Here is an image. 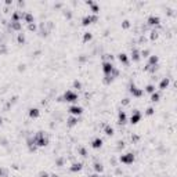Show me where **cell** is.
Listing matches in <instances>:
<instances>
[{"mask_svg": "<svg viewBox=\"0 0 177 177\" xmlns=\"http://www.w3.org/2000/svg\"><path fill=\"white\" fill-rule=\"evenodd\" d=\"M17 6H18V8H17V10H19L21 7H25V6H26V2H24V0H19V2H17Z\"/></svg>", "mask_w": 177, "mask_h": 177, "instance_id": "obj_45", "label": "cell"}, {"mask_svg": "<svg viewBox=\"0 0 177 177\" xmlns=\"http://www.w3.org/2000/svg\"><path fill=\"white\" fill-rule=\"evenodd\" d=\"M91 40H93V33H91L90 31H87V32H83V33H82V42H83L84 44L90 43Z\"/></svg>", "mask_w": 177, "mask_h": 177, "instance_id": "obj_23", "label": "cell"}, {"mask_svg": "<svg viewBox=\"0 0 177 177\" xmlns=\"http://www.w3.org/2000/svg\"><path fill=\"white\" fill-rule=\"evenodd\" d=\"M161 22H162L161 17L155 15V14H151V15H148V18H147V25H148L149 28H159Z\"/></svg>", "mask_w": 177, "mask_h": 177, "instance_id": "obj_6", "label": "cell"}, {"mask_svg": "<svg viewBox=\"0 0 177 177\" xmlns=\"http://www.w3.org/2000/svg\"><path fill=\"white\" fill-rule=\"evenodd\" d=\"M17 43L21 44V46H24V44L26 43V36L24 32H19V33H17Z\"/></svg>", "mask_w": 177, "mask_h": 177, "instance_id": "obj_27", "label": "cell"}, {"mask_svg": "<svg viewBox=\"0 0 177 177\" xmlns=\"http://www.w3.org/2000/svg\"><path fill=\"white\" fill-rule=\"evenodd\" d=\"M119 162L126 166H130L136 162V155L133 152H126V154H122L119 156Z\"/></svg>", "mask_w": 177, "mask_h": 177, "instance_id": "obj_4", "label": "cell"}, {"mask_svg": "<svg viewBox=\"0 0 177 177\" xmlns=\"http://www.w3.org/2000/svg\"><path fill=\"white\" fill-rule=\"evenodd\" d=\"M102 132H104V134L108 136V137H112V136L115 134V129L112 127L111 125H108V123H105V125H104V129H102Z\"/></svg>", "mask_w": 177, "mask_h": 177, "instance_id": "obj_24", "label": "cell"}, {"mask_svg": "<svg viewBox=\"0 0 177 177\" xmlns=\"http://www.w3.org/2000/svg\"><path fill=\"white\" fill-rule=\"evenodd\" d=\"M159 37V32H158V28H154L151 31V33H149V40H151V42H155L156 39H158Z\"/></svg>", "mask_w": 177, "mask_h": 177, "instance_id": "obj_32", "label": "cell"}, {"mask_svg": "<svg viewBox=\"0 0 177 177\" xmlns=\"http://www.w3.org/2000/svg\"><path fill=\"white\" fill-rule=\"evenodd\" d=\"M8 29L13 32H22V22H8Z\"/></svg>", "mask_w": 177, "mask_h": 177, "instance_id": "obj_19", "label": "cell"}, {"mask_svg": "<svg viewBox=\"0 0 177 177\" xmlns=\"http://www.w3.org/2000/svg\"><path fill=\"white\" fill-rule=\"evenodd\" d=\"M78 123H79V118L78 116H69L67 119V126L69 129L76 127V126H78Z\"/></svg>", "mask_w": 177, "mask_h": 177, "instance_id": "obj_20", "label": "cell"}, {"mask_svg": "<svg viewBox=\"0 0 177 177\" xmlns=\"http://www.w3.org/2000/svg\"><path fill=\"white\" fill-rule=\"evenodd\" d=\"M63 15L67 21H72L73 19V11L69 8H63Z\"/></svg>", "mask_w": 177, "mask_h": 177, "instance_id": "obj_26", "label": "cell"}, {"mask_svg": "<svg viewBox=\"0 0 177 177\" xmlns=\"http://www.w3.org/2000/svg\"><path fill=\"white\" fill-rule=\"evenodd\" d=\"M8 175H10V172H8L7 167L0 166V177H8Z\"/></svg>", "mask_w": 177, "mask_h": 177, "instance_id": "obj_36", "label": "cell"}, {"mask_svg": "<svg viewBox=\"0 0 177 177\" xmlns=\"http://www.w3.org/2000/svg\"><path fill=\"white\" fill-rule=\"evenodd\" d=\"M93 170L96 172V175H102L104 170H105V167H104V165H102L100 161H96L93 163Z\"/></svg>", "mask_w": 177, "mask_h": 177, "instance_id": "obj_18", "label": "cell"}, {"mask_svg": "<svg viewBox=\"0 0 177 177\" xmlns=\"http://www.w3.org/2000/svg\"><path fill=\"white\" fill-rule=\"evenodd\" d=\"M79 100V94L75 90H67L63 94V101L64 102H69V104H76Z\"/></svg>", "mask_w": 177, "mask_h": 177, "instance_id": "obj_2", "label": "cell"}, {"mask_svg": "<svg viewBox=\"0 0 177 177\" xmlns=\"http://www.w3.org/2000/svg\"><path fill=\"white\" fill-rule=\"evenodd\" d=\"M140 54H141V58H148L149 55H151V50H149V49H144Z\"/></svg>", "mask_w": 177, "mask_h": 177, "instance_id": "obj_37", "label": "cell"}, {"mask_svg": "<svg viewBox=\"0 0 177 177\" xmlns=\"http://www.w3.org/2000/svg\"><path fill=\"white\" fill-rule=\"evenodd\" d=\"M130 141L133 144H137L138 141H140V134H136V133H133L132 134V138H130Z\"/></svg>", "mask_w": 177, "mask_h": 177, "instance_id": "obj_41", "label": "cell"}, {"mask_svg": "<svg viewBox=\"0 0 177 177\" xmlns=\"http://www.w3.org/2000/svg\"><path fill=\"white\" fill-rule=\"evenodd\" d=\"M115 65L110 61H102L101 63V71H102V75L104 76H110L112 73V71H114Z\"/></svg>", "mask_w": 177, "mask_h": 177, "instance_id": "obj_8", "label": "cell"}, {"mask_svg": "<svg viewBox=\"0 0 177 177\" xmlns=\"http://www.w3.org/2000/svg\"><path fill=\"white\" fill-rule=\"evenodd\" d=\"M125 147H126L125 141H123V140H119V141L116 143V151H122V149L125 148Z\"/></svg>", "mask_w": 177, "mask_h": 177, "instance_id": "obj_38", "label": "cell"}, {"mask_svg": "<svg viewBox=\"0 0 177 177\" xmlns=\"http://www.w3.org/2000/svg\"><path fill=\"white\" fill-rule=\"evenodd\" d=\"M37 177H50V173L46 172V170H42V172L37 173Z\"/></svg>", "mask_w": 177, "mask_h": 177, "instance_id": "obj_43", "label": "cell"}, {"mask_svg": "<svg viewBox=\"0 0 177 177\" xmlns=\"http://www.w3.org/2000/svg\"><path fill=\"white\" fill-rule=\"evenodd\" d=\"M100 10H101V8H100V4H98V3H94V4H91L90 6V11H91V13L90 14H94V15H98V14H100Z\"/></svg>", "mask_w": 177, "mask_h": 177, "instance_id": "obj_28", "label": "cell"}, {"mask_svg": "<svg viewBox=\"0 0 177 177\" xmlns=\"http://www.w3.org/2000/svg\"><path fill=\"white\" fill-rule=\"evenodd\" d=\"M22 19V11L21 10H14L11 13V17H10V22H21Z\"/></svg>", "mask_w": 177, "mask_h": 177, "instance_id": "obj_16", "label": "cell"}, {"mask_svg": "<svg viewBox=\"0 0 177 177\" xmlns=\"http://www.w3.org/2000/svg\"><path fill=\"white\" fill-rule=\"evenodd\" d=\"M116 58H118V61H119L122 65H125V67H127L129 63H130V61H129V55L126 54V53H119V54L116 55Z\"/></svg>", "mask_w": 177, "mask_h": 177, "instance_id": "obj_17", "label": "cell"}, {"mask_svg": "<svg viewBox=\"0 0 177 177\" xmlns=\"http://www.w3.org/2000/svg\"><path fill=\"white\" fill-rule=\"evenodd\" d=\"M129 93H130V96H133L134 98H141V97L144 96V90L137 87V84H136L134 82H130V84H129Z\"/></svg>", "mask_w": 177, "mask_h": 177, "instance_id": "obj_5", "label": "cell"}, {"mask_svg": "<svg viewBox=\"0 0 177 177\" xmlns=\"http://www.w3.org/2000/svg\"><path fill=\"white\" fill-rule=\"evenodd\" d=\"M72 88L73 90H82V88H83V83H82L80 80H79V79H75V80L72 82Z\"/></svg>", "mask_w": 177, "mask_h": 177, "instance_id": "obj_30", "label": "cell"}, {"mask_svg": "<svg viewBox=\"0 0 177 177\" xmlns=\"http://www.w3.org/2000/svg\"><path fill=\"white\" fill-rule=\"evenodd\" d=\"M134 177H140V176H134Z\"/></svg>", "mask_w": 177, "mask_h": 177, "instance_id": "obj_51", "label": "cell"}, {"mask_svg": "<svg viewBox=\"0 0 177 177\" xmlns=\"http://www.w3.org/2000/svg\"><path fill=\"white\" fill-rule=\"evenodd\" d=\"M102 145H104V140H102L101 137L93 138V140H91V143H90V147L93 149H100V148H102Z\"/></svg>", "mask_w": 177, "mask_h": 177, "instance_id": "obj_14", "label": "cell"}, {"mask_svg": "<svg viewBox=\"0 0 177 177\" xmlns=\"http://www.w3.org/2000/svg\"><path fill=\"white\" fill-rule=\"evenodd\" d=\"M94 3H96V2H94V0H86V2H84V4H86L87 7H90L91 4H94Z\"/></svg>", "mask_w": 177, "mask_h": 177, "instance_id": "obj_47", "label": "cell"}, {"mask_svg": "<svg viewBox=\"0 0 177 177\" xmlns=\"http://www.w3.org/2000/svg\"><path fill=\"white\" fill-rule=\"evenodd\" d=\"M40 114H42V112H40V110L37 107H31L28 110V116L31 118V119H39L40 118Z\"/></svg>", "mask_w": 177, "mask_h": 177, "instance_id": "obj_11", "label": "cell"}, {"mask_svg": "<svg viewBox=\"0 0 177 177\" xmlns=\"http://www.w3.org/2000/svg\"><path fill=\"white\" fill-rule=\"evenodd\" d=\"M141 118H143V114H141L138 110H133L132 111V116H130V123L132 125H137V123L141 122Z\"/></svg>", "mask_w": 177, "mask_h": 177, "instance_id": "obj_9", "label": "cell"}, {"mask_svg": "<svg viewBox=\"0 0 177 177\" xmlns=\"http://www.w3.org/2000/svg\"><path fill=\"white\" fill-rule=\"evenodd\" d=\"M147 65H149V67H156V65H159V55L151 54V55L148 57V63H147Z\"/></svg>", "mask_w": 177, "mask_h": 177, "instance_id": "obj_21", "label": "cell"}, {"mask_svg": "<svg viewBox=\"0 0 177 177\" xmlns=\"http://www.w3.org/2000/svg\"><path fill=\"white\" fill-rule=\"evenodd\" d=\"M126 123H127V115H126V112L122 110L118 111V125L123 127Z\"/></svg>", "mask_w": 177, "mask_h": 177, "instance_id": "obj_12", "label": "cell"}, {"mask_svg": "<svg viewBox=\"0 0 177 177\" xmlns=\"http://www.w3.org/2000/svg\"><path fill=\"white\" fill-rule=\"evenodd\" d=\"M32 141H33V145L36 147V148H44V147H47L50 143L47 133H44L42 130L35 133V134L32 136Z\"/></svg>", "mask_w": 177, "mask_h": 177, "instance_id": "obj_1", "label": "cell"}, {"mask_svg": "<svg viewBox=\"0 0 177 177\" xmlns=\"http://www.w3.org/2000/svg\"><path fill=\"white\" fill-rule=\"evenodd\" d=\"M78 155H80L82 158H88V152H87V149L84 148L83 145L78 148Z\"/></svg>", "mask_w": 177, "mask_h": 177, "instance_id": "obj_35", "label": "cell"}, {"mask_svg": "<svg viewBox=\"0 0 177 177\" xmlns=\"http://www.w3.org/2000/svg\"><path fill=\"white\" fill-rule=\"evenodd\" d=\"M152 115H155V108L154 107H148L145 110V116H152Z\"/></svg>", "mask_w": 177, "mask_h": 177, "instance_id": "obj_40", "label": "cell"}, {"mask_svg": "<svg viewBox=\"0 0 177 177\" xmlns=\"http://www.w3.org/2000/svg\"><path fill=\"white\" fill-rule=\"evenodd\" d=\"M143 90H144V93L152 94V93H155V91H156V88H155V84L149 83V84H147V86H145V88H143Z\"/></svg>", "mask_w": 177, "mask_h": 177, "instance_id": "obj_34", "label": "cell"}, {"mask_svg": "<svg viewBox=\"0 0 177 177\" xmlns=\"http://www.w3.org/2000/svg\"><path fill=\"white\" fill-rule=\"evenodd\" d=\"M120 26H122L123 31H129V29L132 28V21L130 19H123L122 24H120Z\"/></svg>", "mask_w": 177, "mask_h": 177, "instance_id": "obj_33", "label": "cell"}, {"mask_svg": "<svg viewBox=\"0 0 177 177\" xmlns=\"http://www.w3.org/2000/svg\"><path fill=\"white\" fill-rule=\"evenodd\" d=\"M149 101L151 102H159L161 101V93H159V91H155V93L149 94Z\"/></svg>", "mask_w": 177, "mask_h": 177, "instance_id": "obj_29", "label": "cell"}, {"mask_svg": "<svg viewBox=\"0 0 177 177\" xmlns=\"http://www.w3.org/2000/svg\"><path fill=\"white\" fill-rule=\"evenodd\" d=\"M87 177H100V175H96V173H94V175H91V176H87Z\"/></svg>", "mask_w": 177, "mask_h": 177, "instance_id": "obj_50", "label": "cell"}, {"mask_svg": "<svg viewBox=\"0 0 177 177\" xmlns=\"http://www.w3.org/2000/svg\"><path fill=\"white\" fill-rule=\"evenodd\" d=\"M50 177H60V175H55V173H51V175H50Z\"/></svg>", "mask_w": 177, "mask_h": 177, "instance_id": "obj_48", "label": "cell"}, {"mask_svg": "<svg viewBox=\"0 0 177 177\" xmlns=\"http://www.w3.org/2000/svg\"><path fill=\"white\" fill-rule=\"evenodd\" d=\"M64 165H65V156H58V158H55V166L57 167H64Z\"/></svg>", "mask_w": 177, "mask_h": 177, "instance_id": "obj_31", "label": "cell"}, {"mask_svg": "<svg viewBox=\"0 0 177 177\" xmlns=\"http://www.w3.org/2000/svg\"><path fill=\"white\" fill-rule=\"evenodd\" d=\"M26 148H28V151L31 152V154H35V152L37 151V148L33 145V141H32V137H28V138H26Z\"/></svg>", "mask_w": 177, "mask_h": 177, "instance_id": "obj_22", "label": "cell"}, {"mask_svg": "<svg viewBox=\"0 0 177 177\" xmlns=\"http://www.w3.org/2000/svg\"><path fill=\"white\" fill-rule=\"evenodd\" d=\"M88 60V57H86V55H80V57H78V61L80 64H83V63H86V61Z\"/></svg>", "mask_w": 177, "mask_h": 177, "instance_id": "obj_44", "label": "cell"}, {"mask_svg": "<svg viewBox=\"0 0 177 177\" xmlns=\"http://www.w3.org/2000/svg\"><path fill=\"white\" fill-rule=\"evenodd\" d=\"M68 114L71 115V116H80L84 112V110H83V107H80V105H78V104H72L69 108H68Z\"/></svg>", "mask_w": 177, "mask_h": 177, "instance_id": "obj_7", "label": "cell"}, {"mask_svg": "<svg viewBox=\"0 0 177 177\" xmlns=\"http://www.w3.org/2000/svg\"><path fill=\"white\" fill-rule=\"evenodd\" d=\"M3 120H4V119H3V116H2V115H0V126L3 125Z\"/></svg>", "mask_w": 177, "mask_h": 177, "instance_id": "obj_49", "label": "cell"}, {"mask_svg": "<svg viewBox=\"0 0 177 177\" xmlns=\"http://www.w3.org/2000/svg\"><path fill=\"white\" fill-rule=\"evenodd\" d=\"M83 162H73L72 165L69 166V172L71 173H79L83 170Z\"/></svg>", "mask_w": 177, "mask_h": 177, "instance_id": "obj_15", "label": "cell"}, {"mask_svg": "<svg viewBox=\"0 0 177 177\" xmlns=\"http://www.w3.org/2000/svg\"><path fill=\"white\" fill-rule=\"evenodd\" d=\"M22 19H24V22H25L26 25H29V24H33L35 22L33 13H31V11H24V13H22Z\"/></svg>", "mask_w": 177, "mask_h": 177, "instance_id": "obj_13", "label": "cell"}, {"mask_svg": "<svg viewBox=\"0 0 177 177\" xmlns=\"http://www.w3.org/2000/svg\"><path fill=\"white\" fill-rule=\"evenodd\" d=\"M170 84V79L169 78H162V80L159 82V90H166Z\"/></svg>", "mask_w": 177, "mask_h": 177, "instance_id": "obj_25", "label": "cell"}, {"mask_svg": "<svg viewBox=\"0 0 177 177\" xmlns=\"http://www.w3.org/2000/svg\"><path fill=\"white\" fill-rule=\"evenodd\" d=\"M130 58H132L133 63H136V64H138L141 61V54H140V51H138L137 47H132V50H130Z\"/></svg>", "mask_w": 177, "mask_h": 177, "instance_id": "obj_10", "label": "cell"}, {"mask_svg": "<svg viewBox=\"0 0 177 177\" xmlns=\"http://www.w3.org/2000/svg\"><path fill=\"white\" fill-rule=\"evenodd\" d=\"M130 101H132V100L129 98V97H125V98H123L120 102H122V105H123V107H127V105H130Z\"/></svg>", "mask_w": 177, "mask_h": 177, "instance_id": "obj_42", "label": "cell"}, {"mask_svg": "<svg viewBox=\"0 0 177 177\" xmlns=\"http://www.w3.org/2000/svg\"><path fill=\"white\" fill-rule=\"evenodd\" d=\"M13 4H14L13 0H6V2H4V6H6V7H8V6H13Z\"/></svg>", "mask_w": 177, "mask_h": 177, "instance_id": "obj_46", "label": "cell"}, {"mask_svg": "<svg viewBox=\"0 0 177 177\" xmlns=\"http://www.w3.org/2000/svg\"><path fill=\"white\" fill-rule=\"evenodd\" d=\"M26 28H28V31L29 32H33V33H35V32H37V25H36V24H29V25H26Z\"/></svg>", "mask_w": 177, "mask_h": 177, "instance_id": "obj_39", "label": "cell"}, {"mask_svg": "<svg viewBox=\"0 0 177 177\" xmlns=\"http://www.w3.org/2000/svg\"><path fill=\"white\" fill-rule=\"evenodd\" d=\"M100 19V15H94V14H86L84 17H82L80 19V25L83 26V28H86L88 25H93V24L98 22Z\"/></svg>", "mask_w": 177, "mask_h": 177, "instance_id": "obj_3", "label": "cell"}]
</instances>
